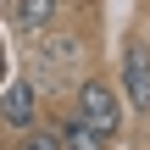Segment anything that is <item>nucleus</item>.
Returning a JSON list of instances; mask_svg holds the SVG:
<instances>
[{
    "label": "nucleus",
    "instance_id": "f257e3e1",
    "mask_svg": "<svg viewBox=\"0 0 150 150\" xmlns=\"http://www.w3.org/2000/svg\"><path fill=\"white\" fill-rule=\"evenodd\" d=\"M72 117H83L106 145L122 134V100H117V89H111L106 78H83V83H78V95H72Z\"/></svg>",
    "mask_w": 150,
    "mask_h": 150
},
{
    "label": "nucleus",
    "instance_id": "f03ea898",
    "mask_svg": "<svg viewBox=\"0 0 150 150\" xmlns=\"http://www.w3.org/2000/svg\"><path fill=\"white\" fill-rule=\"evenodd\" d=\"M122 100L134 111H150V45L139 33H128L122 45Z\"/></svg>",
    "mask_w": 150,
    "mask_h": 150
},
{
    "label": "nucleus",
    "instance_id": "7ed1b4c3",
    "mask_svg": "<svg viewBox=\"0 0 150 150\" xmlns=\"http://www.w3.org/2000/svg\"><path fill=\"white\" fill-rule=\"evenodd\" d=\"M39 122V83L22 78V83H0V128L22 134Z\"/></svg>",
    "mask_w": 150,
    "mask_h": 150
},
{
    "label": "nucleus",
    "instance_id": "20e7f679",
    "mask_svg": "<svg viewBox=\"0 0 150 150\" xmlns=\"http://www.w3.org/2000/svg\"><path fill=\"white\" fill-rule=\"evenodd\" d=\"M56 11H61V0H11L17 33H45V28L56 22Z\"/></svg>",
    "mask_w": 150,
    "mask_h": 150
},
{
    "label": "nucleus",
    "instance_id": "39448f33",
    "mask_svg": "<svg viewBox=\"0 0 150 150\" xmlns=\"http://www.w3.org/2000/svg\"><path fill=\"white\" fill-rule=\"evenodd\" d=\"M61 145H72V150H95V145H106V139H100L83 117H67V122H61Z\"/></svg>",
    "mask_w": 150,
    "mask_h": 150
},
{
    "label": "nucleus",
    "instance_id": "423d86ee",
    "mask_svg": "<svg viewBox=\"0 0 150 150\" xmlns=\"http://www.w3.org/2000/svg\"><path fill=\"white\" fill-rule=\"evenodd\" d=\"M22 139H28V150H61V134L56 128H39V122L22 128Z\"/></svg>",
    "mask_w": 150,
    "mask_h": 150
},
{
    "label": "nucleus",
    "instance_id": "0eeeda50",
    "mask_svg": "<svg viewBox=\"0 0 150 150\" xmlns=\"http://www.w3.org/2000/svg\"><path fill=\"white\" fill-rule=\"evenodd\" d=\"M0 83H6V39H0Z\"/></svg>",
    "mask_w": 150,
    "mask_h": 150
}]
</instances>
